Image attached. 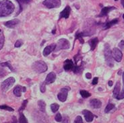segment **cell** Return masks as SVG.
<instances>
[{"label": "cell", "mask_w": 124, "mask_h": 123, "mask_svg": "<svg viewBox=\"0 0 124 123\" xmlns=\"http://www.w3.org/2000/svg\"><path fill=\"white\" fill-rule=\"evenodd\" d=\"M15 6L9 0L0 1V17H6L14 11Z\"/></svg>", "instance_id": "obj_1"}, {"label": "cell", "mask_w": 124, "mask_h": 123, "mask_svg": "<svg viewBox=\"0 0 124 123\" xmlns=\"http://www.w3.org/2000/svg\"><path fill=\"white\" fill-rule=\"evenodd\" d=\"M124 98V88L122 90V92L121 93H119V94L117 95V97L116 98L117 100H122Z\"/></svg>", "instance_id": "obj_33"}, {"label": "cell", "mask_w": 124, "mask_h": 123, "mask_svg": "<svg viewBox=\"0 0 124 123\" xmlns=\"http://www.w3.org/2000/svg\"><path fill=\"white\" fill-rule=\"evenodd\" d=\"M118 75H121V71H119L118 72Z\"/></svg>", "instance_id": "obj_44"}, {"label": "cell", "mask_w": 124, "mask_h": 123, "mask_svg": "<svg viewBox=\"0 0 124 123\" xmlns=\"http://www.w3.org/2000/svg\"><path fill=\"white\" fill-rule=\"evenodd\" d=\"M115 1H118V0H115Z\"/></svg>", "instance_id": "obj_46"}, {"label": "cell", "mask_w": 124, "mask_h": 123, "mask_svg": "<svg viewBox=\"0 0 124 123\" xmlns=\"http://www.w3.org/2000/svg\"><path fill=\"white\" fill-rule=\"evenodd\" d=\"M123 83H124V72L123 73Z\"/></svg>", "instance_id": "obj_43"}, {"label": "cell", "mask_w": 124, "mask_h": 123, "mask_svg": "<svg viewBox=\"0 0 124 123\" xmlns=\"http://www.w3.org/2000/svg\"><path fill=\"white\" fill-rule=\"evenodd\" d=\"M108 86H113V81H109L108 82Z\"/></svg>", "instance_id": "obj_41"}, {"label": "cell", "mask_w": 124, "mask_h": 123, "mask_svg": "<svg viewBox=\"0 0 124 123\" xmlns=\"http://www.w3.org/2000/svg\"><path fill=\"white\" fill-rule=\"evenodd\" d=\"M112 55L113 57L117 62H120L123 57V54L120 50L117 48H114L112 51Z\"/></svg>", "instance_id": "obj_8"}, {"label": "cell", "mask_w": 124, "mask_h": 123, "mask_svg": "<svg viewBox=\"0 0 124 123\" xmlns=\"http://www.w3.org/2000/svg\"><path fill=\"white\" fill-rule=\"evenodd\" d=\"M38 106L39 107V109L41 112H45V107H46V104L43 100H39L38 101Z\"/></svg>", "instance_id": "obj_21"}, {"label": "cell", "mask_w": 124, "mask_h": 123, "mask_svg": "<svg viewBox=\"0 0 124 123\" xmlns=\"http://www.w3.org/2000/svg\"><path fill=\"white\" fill-rule=\"evenodd\" d=\"M0 109L5 110L7 111H9V112H13V111L14 110L12 108L9 107V106H7V105H1V106H0Z\"/></svg>", "instance_id": "obj_28"}, {"label": "cell", "mask_w": 124, "mask_h": 123, "mask_svg": "<svg viewBox=\"0 0 124 123\" xmlns=\"http://www.w3.org/2000/svg\"><path fill=\"white\" fill-rule=\"evenodd\" d=\"M4 42H5V37L3 34H0V50L3 48Z\"/></svg>", "instance_id": "obj_29"}, {"label": "cell", "mask_w": 124, "mask_h": 123, "mask_svg": "<svg viewBox=\"0 0 124 123\" xmlns=\"http://www.w3.org/2000/svg\"><path fill=\"white\" fill-rule=\"evenodd\" d=\"M43 3L47 8L52 9L61 6V0H45Z\"/></svg>", "instance_id": "obj_6"}, {"label": "cell", "mask_w": 124, "mask_h": 123, "mask_svg": "<svg viewBox=\"0 0 124 123\" xmlns=\"http://www.w3.org/2000/svg\"><path fill=\"white\" fill-rule=\"evenodd\" d=\"M62 123H70V118L67 116H64L63 118Z\"/></svg>", "instance_id": "obj_36"}, {"label": "cell", "mask_w": 124, "mask_h": 123, "mask_svg": "<svg viewBox=\"0 0 124 123\" xmlns=\"http://www.w3.org/2000/svg\"><path fill=\"white\" fill-rule=\"evenodd\" d=\"M121 5L123 6L124 8V0H121Z\"/></svg>", "instance_id": "obj_42"}, {"label": "cell", "mask_w": 124, "mask_h": 123, "mask_svg": "<svg viewBox=\"0 0 124 123\" xmlns=\"http://www.w3.org/2000/svg\"><path fill=\"white\" fill-rule=\"evenodd\" d=\"M115 9V7H103L101 10V14H100L99 16V17H102V16H105L108 14V13L109 12H111V10L113 9Z\"/></svg>", "instance_id": "obj_16"}, {"label": "cell", "mask_w": 124, "mask_h": 123, "mask_svg": "<svg viewBox=\"0 0 124 123\" xmlns=\"http://www.w3.org/2000/svg\"><path fill=\"white\" fill-rule=\"evenodd\" d=\"M59 105L57 104H55V103H54V104H52L51 105V111L53 112H57V110H59Z\"/></svg>", "instance_id": "obj_23"}, {"label": "cell", "mask_w": 124, "mask_h": 123, "mask_svg": "<svg viewBox=\"0 0 124 123\" xmlns=\"http://www.w3.org/2000/svg\"><path fill=\"white\" fill-rule=\"evenodd\" d=\"M115 108V105L113 104H108L107 106H106L105 109V113H108L110 111L113 110V108Z\"/></svg>", "instance_id": "obj_25"}, {"label": "cell", "mask_w": 124, "mask_h": 123, "mask_svg": "<svg viewBox=\"0 0 124 123\" xmlns=\"http://www.w3.org/2000/svg\"><path fill=\"white\" fill-rule=\"evenodd\" d=\"M45 86H46V83H45V81L43 82V83H41V84H40V90L42 93H44L45 92Z\"/></svg>", "instance_id": "obj_31"}, {"label": "cell", "mask_w": 124, "mask_h": 123, "mask_svg": "<svg viewBox=\"0 0 124 123\" xmlns=\"http://www.w3.org/2000/svg\"><path fill=\"white\" fill-rule=\"evenodd\" d=\"M70 87H65V88H62L59 93L57 94V98L59 100V101L64 102L66 101L67 98H68V92L70 90Z\"/></svg>", "instance_id": "obj_7"}, {"label": "cell", "mask_w": 124, "mask_h": 123, "mask_svg": "<svg viewBox=\"0 0 124 123\" xmlns=\"http://www.w3.org/2000/svg\"><path fill=\"white\" fill-rule=\"evenodd\" d=\"M32 69L35 72H37L38 73H44L47 70V65L44 61H39L34 62L32 64Z\"/></svg>", "instance_id": "obj_3"}, {"label": "cell", "mask_w": 124, "mask_h": 123, "mask_svg": "<svg viewBox=\"0 0 124 123\" xmlns=\"http://www.w3.org/2000/svg\"><path fill=\"white\" fill-rule=\"evenodd\" d=\"M70 46V42L67 39L65 38H61L57 42V44H56L55 51H58L62 49H68Z\"/></svg>", "instance_id": "obj_4"}, {"label": "cell", "mask_w": 124, "mask_h": 123, "mask_svg": "<svg viewBox=\"0 0 124 123\" xmlns=\"http://www.w3.org/2000/svg\"><path fill=\"white\" fill-rule=\"evenodd\" d=\"M119 47L121 50L124 49V40H121V42L119 43Z\"/></svg>", "instance_id": "obj_37"}, {"label": "cell", "mask_w": 124, "mask_h": 123, "mask_svg": "<svg viewBox=\"0 0 124 123\" xmlns=\"http://www.w3.org/2000/svg\"><path fill=\"white\" fill-rule=\"evenodd\" d=\"M19 123H28V120L26 118V117L24 114L20 113V118H19Z\"/></svg>", "instance_id": "obj_24"}, {"label": "cell", "mask_w": 124, "mask_h": 123, "mask_svg": "<svg viewBox=\"0 0 124 123\" xmlns=\"http://www.w3.org/2000/svg\"><path fill=\"white\" fill-rule=\"evenodd\" d=\"M71 12V9H70V6H66L65 8L63 11H62L61 14H60V16H59V19L62 18H68L69 16H70V14Z\"/></svg>", "instance_id": "obj_14"}, {"label": "cell", "mask_w": 124, "mask_h": 123, "mask_svg": "<svg viewBox=\"0 0 124 123\" xmlns=\"http://www.w3.org/2000/svg\"><path fill=\"white\" fill-rule=\"evenodd\" d=\"M26 91V88L25 87L21 86H17L14 89V94L17 97H20L22 95V92H25Z\"/></svg>", "instance_id": "obj_9"}, {"label": "cell", "mask_w": 124, "mask_h": 123, "mask_svg": "<svg viewBox=\"0 0 124 123\" xmlns=\"http://www.w3.org/2000/svg\"><path fill=\"white\" fill-rule=\"evenodd\" d=\"M88 43L90 44L91 51H93V50L95 49L97 44L99 43V39H98L97 38H94L91 39V40L88 42Z\"/></svg>", "instance_id": "obj_19"}, {"label": "cell", "mask_w": 124, "mask_h": 123, "mask_svg": "<svg viewBox=\"0 0 124 123\" xmlns=\"http://www.w3.org/2000/svg\"><path fill=\"white\" fill-rule=\"evenodd\" d=\"M74 63L71 60H66L65 62H64V66H63V68L65 69V71H70L71 69H73V67H74Z\"/></svg>", "instance_id": "obj_17"}, {"label": "cell", "mask_w": 124, "mask_h": 123, "mask_svg": "<svg viewBox=\"0 0 124 123\" xmlns=\"http://www.w3.org/2000/svg\"><path fill=\"white\" fill-rule=\"evenodd\" d=\"M117 22H118L117 19H114V20H113L110 21V22H107L104 25V27H103V28H104V29H108V28H111L112 26L116 24Z\"/></svg>", "instance_id": "obj_20"}, {"label": "cell", "mask_w": 124, "mask_h": 123, "mask_svg": "<svg viewBox=\"0 0 124 123\" xmlns=\"http://www.w3.org/2000/svg\"><path fill=\"white\" fill-rule=\"evenodd\" d=\"M123 18H124V15H123Z\"/></svg>", "instance_id": "obj_45"}, {"label": "cell", "mask_w": 124, "mask_h": 123, "mask_svg": "<svg viewBox=\"0 0 124 123\" xmlns=\"http://www.w3.org/2000/svg\"><path fill=\"white\" fill-rule=\"evenodd\" d=\"M82 114H84V117H85V119L86 120L87 122L88 123H90L93 120V118H94V115L93 114L88 110H84L82 111Z\"/></svg>", "instance_id": "obj_13"}, {"label": "cell", "mask_w": 124, "mask_h": 123, "mask_svg": "<svg viewBox=\"0 0 124 123\" xmlns=\"http://www.w3.org/2000/svg\"><path fill=\"white\" fill-rule=\"evenodd\" d=\"M120 89H121V84H120V82L119 81H117L116 85H115V88H114V90H113V97L114 98H117V95L119 94L120 93Z\"/></svg>", "instance_id": "obj_18"}, {"label": "cell", "mask_w": 124, "mask_h": 123, "mask_svg": "<svg viewBox=\"0 0 124 123\" xmlns=\"http://www.w3.org/2000/svg\"><path fill=\"white\" fill-rule=\"evenodd\" d=\"M16 1H18V3L19 5H20V12H21L22 8H23V6H24V5H26V4H28V3H30L31 0H16Z\"/></svg>", "instance_id": "obj_22"}, {"label": "cell", "mask_w": 124, "mask_h": 123, "mask_svg": "<svg viewBox=\"0 0 124 123\" xmlns=\"http://www.w3.org/2000/svg\"><path fill=\"white\" fill-rule=\"evenodd\" d=\"M12 123H17V120H16V118L15 116L13 117V121Z\"/></svg>", "instance_id": "obj_40"}, {"label": "cell", "mask_w": 124, "mask_h": 123, "mask_svg": "<svg viewBox=\"0 0 124 123\" xmlns=\"http://www.w3.org/2000/svg\"><path fill=\"white\" fill-rule=\"evenodd\" d=\"M74 123H83V120H82V118L80 116H78L76 119L74 120Z\"/></svg>", "instance_id": "obj_32"}, {"label": "cell", "mask_w": 124, "mask_h": 123, "mask_svg": "<svg viewBox=\"0 0 124 123\" xmlns=\"http://www.w3.org/2000/svg\"><path fill=\"white\" fill-rule=\"evenodd\" d=\"M15 81L16 80L14 77H10L9 78H8L7 80L3 81L2 83H1V89L3 90V92H6L14 84Z\"/></svg>", "instance_id": "obj_5"}, {"label": "cell", "mask_w": 124, "mask_h": 123, "mask_svg": "<svg viewBox=\"0 0 124 123\" xmlns=\"http://www.w3.org/2000/svg\"><path fill=\"white\" fill-rule=\"evenodd\" d=\"M23 44V42H22L21 40H18L15 43V47L16 48H18V47H20Z\"/></svg>", "instance_id": "obj_35"}, {"label": "cell", "mask_w": 124, "mask_h": 123, "mask_svg": "<svg viewBox=\"0 0 124 123\" xmlns=\"http://www.w3.org/2000/svg\"><path fill=\"white\" fill-rule=\"evenodd\" d=\"M98 81H99V78L98 77H94V79H93V82H92V83H93V85H96L97 83H98Z\"/></svg>", "instance_id": "obj_38"}, {"label": "cell", "mask_w": 124, "mask_h": 123, "mask_svg": "<svg viewBox=\"0 0 124 123\" xmlns=\"http://www.w3.org/2000/svg\"><path fill=\"white\" fill-rule=\"evenodd\" d=\"M20 23V20L18 19H14L12 20H9L8 22H5L4 25L9 28H15L17 25Z\"/></svg>", "instance_id": "obj_12"}, {"label": "cell", "mask_w": 124, "mask_h": 123, "mask_svg": "<svg viewBox=\"0 0 124 123\" xmlns=\"http://www.w3.org/2000/svg\"><path fill=\"white\" fill-rule=\"evenodd\" d=\"M104 53H105V58L106 63L109 67L113 66V57L112 55V52L110 49V46L108 44L106 43L105 44V49H104Z\"/></svg>", "instance_id": "obj_2"}, {"label": "cell", "mask_w": 124, "mask_h": 123, "mask_svg": "<svg viewBox=\"0 0 124 123\" xmlns=\"http://www.w3.org/2000/svg\"><path fill=\"white\" fill-rule=\"evenodd\" d=\"M80 95H82V98H88L90 97L91 94L90 93L88 92L86 90H81L80 91Z\"/></svg>", "instance_id": "obj_26"}, {"label": "cell", "mask_w": 124, "mask_h": 123, "mask_svg": "<svg viewBox=\"0 0 124 123\" xmlns=\"http://www.w3.org/2000/svg\"><path fill=\"white\" fill-rule=\"evenodd\" d=\"M90 105L93 108H99L101 107L102 103L98 99H92L90 101Z\"/></svg>", "instance_id": "obj_15"}, {"label": "cell", "mask_w": 124, "mask_h": 123, "mask_svg": "<svg viewBox=\"0 0 124 123\" xmlns=\"http://www.w3.org/2000/svg\"><path fill=\"white\" fill-rule=\"evenodd\" d=\"M1 67H8L9 68L11 71H14V69H13L12 66L10 65V63H9V62H5V63H1Z\"/></svg>", "instance_id": "obj_27"}, {"label": "cell", "mask_w": 124, "mask_h": 123, "mask_svg": "<svg viewBox=\"0 0 124 123\" xmlns=\"http://www.w3.org/2000/svg\"><path fill=\"white\" fill-rule=\"evenodd\" d=\"M27 103H28V100H24V101H23V103H22V106L20 107V108L19 109V112H20V111H22L24 109H25L26 108V106L27 104Z\"/></svg>", "instance_id": "obj_34"}, {"label": "cell", "mask_w": 124, "mask_h": 123, "mask_svg": "<svg viewBox=\"0 0 124 123\" xmlns=\"http://www.w3.org/2000/svg\"><path fill=\"white\" fill-rule=\"evenodd\" d=\"M0 32H1V29H0Z\"/></svg>", "instance_id": "obj_47"}, {"label": "cell", "mask_w": 124, "mask_h": 123, "mask_svg": "<svg viewBox=\"0 0 124 123\" xmlns=\"http://www.w3.org/2000/svg\"><path fill=\"white\" fill-rule=\"evenodd\" d=\"M56 47V44L53 43L52 44H50L49 46H47L45 48V49L43 51V55L44 56H48L49 54H51L53 51H55Z\"/></svg>", "instance_id": "obj_10"}, {"label": "cell", "mask_w": 124, "mask_h": 123, "mask_svg": "<svg viewBox=\"0 0 124 123\" xmlns=\"http://www.w3.org/2000/svg\"><path fill=\"white\" fill-rule=\"evenodd\" d=\"M56 79V75L55 73L53 72H51L49 73L47 75L45 81V83H46V85H49L51 83H53L55 81V80Z\"/></svg>", "instance_id": "obj_11"}, {"label": "cell", "mask_w": 124, "mask_h": 123, "mask_svg": "<svg viewBox=\"0 0 124 123\" xmlns=\"http://www.w3.org/2000/svg\"><path fill=\"white\" fill-rule=\"evenodd\" d=\"M86 77L87 79H90L92 77V75L90 73H86Z\"/></svg>", "instance_id": "obj_39"}, {"label": "cell", "mask_w": 124, "mask_h": 123, "mask_svg": "<svg viewBox=\"0 0 124 123\" xmlns=\"http://www.w3.org/2000/svg\"><path fill=\"white\" fill-rule=\"evenodd\" d=\"M55 120L58 122V123H60L62 121V116L60 113H57V114L55 115Z\"/></svg>", "instance_id": "obj_30"}]
</instances>
